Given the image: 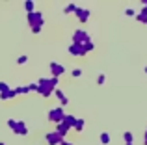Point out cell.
Listing matches in <instances>:
<instances>
[{"instance_id": "6da1fadb", "label": "cell", "mask_w": 147, "mask_h": 145, "mask_svg": "<svg viewBox=\"0 0 147 145\" xmlns=\"http://www.w3.org/2000/svg\"><path fill=\"white\" fill-rule=\"evenodd\" d=\"M58 84H60V78H56V76H50V78H39V80H37V93H39L41 97L49 99L50 95L54 93V89L58 87Z\"/></svg>"}, {"instance_id": "7a4b0ae2", "label": "cell", "mask_w": 147, "mask_h": 145, "mask_svg": "<svg viewBox=\"0 0 147 145\" xmlns=\"http://www.w3.org/2000/svg\"><path fill=\"white\" fill-rule=\"evenodd\" d=\"M7 127L15 132L17 136H28L30 134V128L26 127L24 121H15V119H7Z\"/></svg>"}, {"instance_id": "3957f363", "label": "cell", "mask_w": 147, "mask_h": 145, "mask_svg": "<svg viewBox=\"0 0 147 145\" xmlns=\"http://www.w3.org/2000/svg\"><path fill=\"white\" fill-rule=\"evenodd\" d=\"M91 41V37H90V34L86 32V30H75V34H73V43L75 45H80V47H84L86 43H90Z\"/></svg>"}, {"instance_id": "277c9868", "label": "cell", "mask_w": 147, "mask_h": 145, "mask_svg": "<svg viewBox=\"0 0 147 145\" xmlns=\"http://www.w3.org/2000/svg\"><path fill=\"white\" fill-rule=\"evenodd\" d=\"M63 117H65L63 106H56V108H52L49 112V121H50V123H54V125L61 123V121H63Z\"/></svg>"}, {"instance_id": "5b68a950", "label": "cell", "mask_w": 147, "mask_h": 145, "mask_svg": "<svg viewBox=\"0 0 147 145\" xmlns=\"http://www.w3.org/2000/svg\"><path fill=\"white\" fill-rule=\"evenodd\" d=\"M28 24H30V28H43L45 26V19H43V15L39 13V11H34V13H28Z\"/></svg>"}, {"instance_id": "8992f818", "label": "cell", "mask_w": 147, "mask_h": 145, "mask_svg": "<svg viewBox=\"0 0 147 145\" xmlns=\"http://www.w3.org/2000/svg\"><path fill=\"white\" fill-rule=\"evenodd\" d=\"M45 142H47L49 145H60L61 142H63V138H61L60 134H58V132H47V134H45Z\"/></svg>"}, {"instance_id": "52a82bcc", "label": "cell", "mask_w": 147, "mask_h": 145, "mask_svg": "<svg viewBox=\"0 0 147 145\" xmlns=\"http://www.w3.org/2000/svg\"><path fill=\"white\" fill-rule=\"evenodd\" d=\"M49 69H50V75H52V76H56V78H60V76L65 72V67L61 65V63H58V62H50Z\"/></svg>"}, {"instance_id": "ba28073f", "label": "cell", "mask_w": 147, "mask_h": 145, "mask_svg": "<svg viewBox=\"0 0 147 145\" xmlns=\"http://www.w3.org/2000/svg\"><path fill=\"white\" fill-rule=\"evenodd\" d=\"M69 54H71V56H76V58H80V56H86V50H84V47H80V45L71 43V45H69Z\"/></svg>"}, {"instance_id": "9c48e42d", "label": "cell", "mask_w": 147, "mask_h": 145, "mask_svg": "<svg viewBox=\"0 0 147 145\" xmlns=\"http://www.w3.org/2000/svg\"><path fill=\"white\" fill-rule=\"evenodd\" d=\"M76 19H78L80 22H86L88 19H90V15H91V11H90V7H78V11H76Z\"/></svg>"}, {"instance_id": "30bf717a", "label": "cell", "mask_w": 147, "mask_h": 145, "mask_svg": "<svg viewBox=\"0 0 147 145\" xmlns=\"http://www.w3.org/2000/svg\"><path fill=\"white\" fill-rule=\"evenodd\" d=\"M69 130H71V128H69L67 125L63 123V121H61V123H58V125H56V128H54V132H58V134H60L63 140H65V136L69 134Z\"/></svg>"}, {"instance_id": "8fae6325", "label": "cell", "mask_w": 147, "mask_h": 145, "mask_svg": "<svg viewBox=\"0 0 147 145\" xmlns=\"http://www.w3.org/2000/svg\"><path fill=\"white\" fill-rule=\"evenodd\" d=\"M54 95H56V99L60 101V106H63V108H65V106H67V102H69V99L65 97V93L60 89V87H56V89H54Z\"/></svg>"}, {"instance_id": "7c38bea8", "label": "cell", "mask_w": 147, "mask_h": 145, "mask_svg": "<svg viewBox=\"0 0 147 145\" xmlns=\"http://www.w3.org/2000/svg\"><path fill=\"white\" fill-rule=\"evenodd\" d=\"M15 97H17V89L15 87H11L6 93H0V101H9V99H15Z\"/></svg>"}, {"instance_id": "4fadbf2b", "label": "cell", "mask_w": 147, "mask_h": 145, "mask_svg": "<svg viewBox=\"0 0 147 145\" xmlns=\"http://www.w3.org/2000/svg\"><path fill=\"white\" fill-rule=\"evenodd\" d=\"M76 119H78V117L71 115V113H65V117H63V123L67 125L69 128H75V123H76Z\"/></svg>"}, {"instance_id": "5bb4252c", "label": "cell", "mask_w": 147, "mask_h": 145, "mask_svg": "<svg viewBox=\"0 0 147 145\" xmlns=\"http://www.w3.org/2000/svg\"><path fill=\"white\" fill-rule=\"evenodd\" d=\"M76 11H78V6H76V4H67V7H63V13L65 15L76 13Z\"/></svg>"}, {"instance_id": "9a60e30c", "label": "cell", "mask_w": 147, "mask_h": 145, "mask_svg": "<svg viewBox=\"0 0 147 145\" xmlns=\"http://www.w3.org/2000/svg\"><path fill=\"white\" fill-rule=\"evenodd\" d=\"M24 9H26V13H34V11H36V4H34L32 0H26L24 2Z\"/></svg>"}, {"instance_id": "2e32d148", "label": "cell", "mask_w": 147, "mask_h": 145, "mask_svg": "<svg viewBox=\"0 0 147 145\" xmlns=\"http://www.w3.org/2000/svg\"><path fill=\"white\" fill-rule=\"evenodd\" d=\"M136 19L142 22V24H147V11H144V9H142L140 13H136Z\"/></svg>"}, {"instance_id": "e0dca14e", "label": "cell", "mask_w": 147, "mask_h": 145, "mask_svg": "<svg viewBox=\"0 0 147 145\" xmlns=\"http://www.w3.org/2000/svg\"><path fill=\"white\" fill-rule=\"evenodd\" d=\"M99 140H100V143H102V145H108V143H110V134H108V132H100Z\"/></svg>"}, {"instance_id": "ac0fdd59", "label": "cell", "mask_w": 147, "mask_h": 145, "mask_svg": "<svg viewBox=\"0 0 147 145\" xmlns=\"http://www.w3.org/2000/svg\"><path fill=\"white\" fill-rule=\"evenodd\" d=\"M84 125H86V123H84V119H80V117H78V119H76V123H75V130L76 132H82L84 130Z\"/></svg>"}, {"instance_id": "d6986e66", "label": "cell", "mask_w": 147, "mask_h": 145, "mask_svg": "<svg viewBox=\"0 0 147 145\" xmlns=\"http://www.w3.org/2000/svg\"><path fill=\"white\" fill-rule=\"evenodd\" d=\"M123 138H125V143H134V134L132 132H125Z\"/></svg>"}, {"instance_id": "ffe728a7", "label": "cell", "mask_w": 147, "mask_h": 145, "mask_svg": "<svg viewBox=\"0 0 147 145\" xmlns=\"http://www.w3.org/2000/svg\"><path fill=\"white\" fill-rule=\"evenodd\" d=\"M11 87H9V84L7 82H0V93H6V91H9Z\"/></svg>"}, {"instance_id": "44dd1931", "label": "cell", "mask_w": 147, "mask_h": 145, "mask_svg": "<svg viewBox=\"0 0 147 145\" xmlns=\"http://www.w3.org/2000/svg\"><path fill=\"white\" fill-rule=\"evenodd\" d=\"M71 76H73V78H78V76H82V69H80V67L73 69V71H71Z\"/></svg>"}, {"instance_id": "7402d4cb", "label": "cell", "mask_w": 147, "mask_h": 145, "mask_svg": "<svg viewBox=\"0 0 147 145\" xmlns=\"http://www.w3.org/2000/svg\"><path fill=\"white\" fill-rule=\"evenodd\" d=\"M104 82H106V75L100 72V75L97 76V84H99V86H104Z\"/></svg>"}, {"instance_id": "603a6c76", "label": "cell", "mask_w": 147, "mask_h": 145, "mask_svg": "<svg viewBox=\"0 0 147 145\" xmlns=\"http://www.w3.org/2000/svg\"><path fill=\"white\" fill-rule=\"evenodd\" d=\"M125 15H127V17H136V9H132V7H127V9H125Z\"/></svg>"}, {"instance_id": "cb8c5ba5", "label": "cell", "mask_w": 147, "mask_h": 145, "mask_svg": "<svg viewBox=\"0 0 147 145\" xmlns=\"http://www.w3.org/2000/svg\"><path fill=\"white\" fill-rule=\"evenodd\" d=\"M26 62H28V56H24V54H22V56H19V58H17V63H19V65H24Z\"/></svg>"}, {"instance_id": "d4e9b609", "label": "cell", "mask_w": 147, "mask_h": 145, "mask_svg": "<svg viewBox=\"0 0 147 145\" xmlns=\"http://www.w3.org/2000/svg\"><path fill=\"white\" fill-rule=\"evenodd\" d=\"M30 30H32V34H39L43 28H37V26H36V28H30Z\"/></svg>"}, {"instance_id": "484cf974", "label": "cell", "mask_w": 147, "mask_h": 145, "mask_svg": "<svg viewBox=\"0 0 147 145\" xmlns=\"http://www.w3.org/2000/svg\"><path fill=\"white\" fill-rule=\"evenodd\" d=\"M60 145H75V143H73V142H65V140H63V142H61Z\"/></svg>"}, {"instance_id": "4316f807", "label": "cell", "mask_w": 147, "mask_h": 145, "mask_svg": "<svg viewBox=\"0 0 147 145\" xmlns=\"http://www.w3.org/2000/svg\"><path fill=\"white\" fill-rule=\"evenodd\" d=\"M144 145H147V128H145V136H144Z\"/></svg>"}, {"instance_id": "83f0119b", "label": "cell", "mask_w": 147, "mask_h": 145, "mask_svg": "<svg viewBox=\"0 0 147 145\" xmlns=\"http://www.w3.org/2000/svg\"><path fill=\"white\" fill-rule=\"evenodd\" d=\"M142 9H144V11H147V2L144 4V7H142Z\"/></svg>"}, {"instance_id": "f1b7e54d", "label": "cell", "mask_w": 147, "mask_h": 145, "mask_svg": "<svg viewBox=\"0 0 147 145\" xmlns=\"http://www.w3.org/2000/svg\"><path fill=\"white\" fill-rule=\"evenodd\" d=\"M144 72H145V75H147V65H145V67H144Z\"/></svg>"}, {"instance_id": "f546056e", "label": "cell", "mask_w": 147, "mask_h": 145, "mask_svg": "<svg viewBox=\"0 0 147 145\" xmlns=\"http://www.w3.org/2000/svg\"><path fill=\"white\" fill-rule=\"evenodd\" d=\"M0 145H6V143H4V142H0Z\"/></svg>"}, {"instance_id": "4dcf8cb0", "label": "cell", "mask_w": 147, "mask_h": 145, "mask_svg": "<svg viewBox=\"0 0 147 145\" xmlns=\"http://www.w3.org/2000/svg\"><path fill=\"white\" fill-rule=\"evenodd\" d=\"M125 145H134V143H125Z\"/></svg>"}]
</instances>
